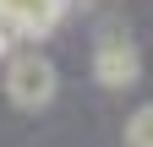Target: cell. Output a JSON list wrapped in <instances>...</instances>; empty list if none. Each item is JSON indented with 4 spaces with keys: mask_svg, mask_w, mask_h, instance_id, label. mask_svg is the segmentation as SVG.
I'll return each mask as SVG.
<instances>
[{
    "mask_svg": "<svg viewBox=\"0 0 153 147\" xmlns=\"http://www.w3.org/2000/svg\"><path fill=\"white\" fill-rule=\"evenodd\" d=\"M55 93H60V71H55V60H44L38 49H16L6 60V98L16 109L38 115V109L55 104Z\"/></svg>",
    "mask_w": 153,
    "mask_h": 147,
    "instance_id": "obj_1",
    "label": "cell"
},
{
    "mask_svg": "<svg viewBox=\"0 0 153 147\" xmlns=\"http://www.w3.org/2000/svg\"><path fill=\"white\" fill-rule=\"evenodd\" d=\"M142 76V49L120 22H104L99 38H93V82L109 87V93H126L131 82Z\"/></svg>",
    "mask_w": 153,
    "mask_h": 147,
    "instance_id": "obj_2",
    "label": "cell"
},
{
    "mask_svg": "<svg viewBox=\"0 0 153 147\" xmlns=\"http://www.w3.org/2000/svg\"><path fill=\"white\" fill-rule=\"evenodd\" d=\"M71 0H0V16L16 27V38H49L55 27H60V16H66Z\"/></svg>",
    "mask_w": 153,
    "mask_h": 147,
    "instance_id": "obj_3",
    "label": "cell"
},
{
    "mask_svg": "<svg viewBox=\"0 0 153 147\" xmlns=\"http://www.w3.org/2000/svg\"><path fill=\"white\" fill-rule=\"evenodd\" d=\"M126 147H153V104L126 115Z\"/></svg>",
    "mask_w": 153,
    "mask_h": 147,
    "instance_id": "obj_4",
    "label": "cell"
}]
</instances>
